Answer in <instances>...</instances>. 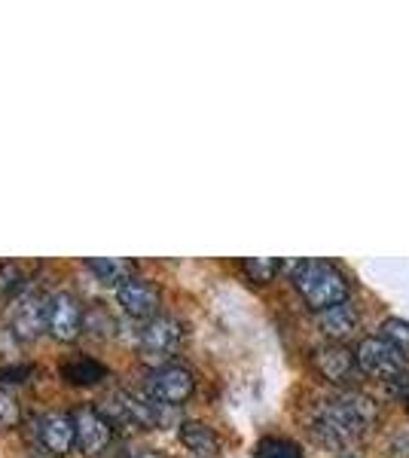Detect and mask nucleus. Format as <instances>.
<instances>
[{"label":"nucleus","instance_id":"obj_1","mask_svg":"<svg viewBox=\"0 0 409 458\" xmlns=\"http://www.w3.org/2000/svg\"><path fill=\"white\" fill-rule=\"evenodd\" d=\"M379 425V406L361 391H342L321 401L309 416V434L318 446L333 453H348L358 440Z\"/></svg>","mask_w":409,"mask_h":458},{"label":"nucleus","instance_id":"obj_2","mask_svg":"<svg viewBox=\"0 0 409 458\" xmlns=\"http://www.w3.org/2000/svg\"><path fill=\"white\" fill-rule=\"evenodd\" d=\"M294 287L306 300V306L315 309L318 315L333 306H342L348 300V293H352L348 278L330 260H302L294 269Z\"/></svg>","mask_w":409,"mask_h":458},{"label":"nucleus","instance_id":"obj_3","mask_svg":"<svg viewBox=\"0 0 409 458\" xmlns=\"http://www.w3.org/2000/svg\"><path fill=\"white\" fill-rule=\"evenodd\" d=\"M183 343V324L171 315H156L150 321L144 324L138 336V352H141V360L156 367H166L171 364V358L177 354Z\"/></svg>","mask_w":409,"mask_h":458},{"label":"nucleus","instance_id":"obj_4","mask_svg":"<svg viewBox=\"0 0 409 458\" xmlns=\"http://www.w3.org/2000/svg\"><path fill=\"white\" fill-rule=\"evenodd\" d=\"M110 412L123 422L153 431V428H166L175 419V406H166L159 401H153L150 394H138V391H120V394L110 401Z\"/></svg>","mask_w":409,"mask_h":458},{"label":"nucleus","instance_id":"obj_5","mask_svg":"<svg viewBox=\"0 0 409 458\" xmlns=\"http://www.w3.org/2000/svg\"><path fill=\"white\" fill-rule=\"evenodd\" d=\"M354 358H358V370L361 373L373 376V379L385 382V386H391V382H397L400 376H406V358L394 349L391 343H385L382 336L361 339Z\"/></svg>","mask_w":409,"mask_h":458},{"label":"nucleus","instance_id":"obj_6","mask_svg":"<svg viewBox=\"0 0 409 458\" xmlns=\"http://www.w3.org/2000/svg\"><path fill=\"white\" fill-rule=\"evenodd\" d=\"M73 425H77V449L89 458H98L114 443V419L101 412L98 406L83 403L80 410L71 412Z\"/></svg>","mask_w":409,"mask_h":458},{"label":"nucleus","instance_id":"obj_7","mask_svg":"<svg viewBox=\"0 0 409 458\" xmlns=\"http://www.w3.org/2000/svg\"><path fill=\"white\" fill-rule=\"evenodd\" d=\"M192 391H196V379H192V373L181 364L156 367V370H150V376H147V394L166 406L187 403L192 397Z\"/></svg>","mask_w":409,"mask_h":458},{"label":"nucleus","instance_id":"obj_8","mask_svg":"<svg viewBox=\"0 0 409 458\" xmlns=\"http://www.w3.org/2000/svg\"><path fill=\"white\" fill-rule=\"evenodd\" d=\"M43 330H49V297L37 291H25L13 306V334L21 343H31Z\"/></svg>","mask_w":409,"mask_h":458},{"label":"nucleus","instance_id":"obj_9","mask_svg":"<svg viewBox=\"0 0 409 458\" xmlns=\"http://www.w3.org/2000/svg\"><path fill=\"white\" fill-rule=\"evenodd\" d=\"M116 300H120L123 312L132 315V318H141V321H150V318L159 315V306H162V293L159 287L147 278H138L132 276L129 282H123L116 287Z\"/></svg>","mask_w":409,"mask_h":458},{"label":"nucleus","instance_id":"obj_10","mask_svg":"<svg viewBox=\"0 0 409 458\" xmlns=\"http://www.w3.org/2000/svg\"><path fill=\"white\" fill-rule=\"evenodd\" d=\"M83 315L86 309L80 306V300L73 293H52L49 297V334L58 343H73L83 334Z\"/></svg>","mask_w":409,"mask_h":458},{"label":"nucleus","instance_id":"obj_11","mask_svg":"<svg viewBox=\"0 0 409 458\" xmlns=\"http://www.w3.org/2000/svg\"><path fill=\"white\" fill-rule=\"evenodd\" d=\"M311 367H315V373L321 376V379L333 382V386H342V382L354 379V373H358V358L342 343H327L311 354Z\"/></svg>","mask_w":409,"mask_h":458},{"label":"nucleus","instance_id":"obj_12","mask_svg":"<svg viewBox=\"0 0 409 458\" xmlns=\"http://www.w3.org/2000/svg\"><path fill=\"white\" fill-rule=\"evenodd\" d=\"M37 440L47 449L49 455H68L77 446V425L73 416L68 412H47V416L37 422Z\"/></svg>","mask_w":409,"mask_h":458},{"label":"nucleus","instance_id":"obj_13","mask_svg":"<svg viewBox=\"0 0 409 458\" xmlns=\"http://www.w3.org/2000/svg\"><path fill=\"white\" fill-rule=\"evenodd\" d=\"M358 324H361V318L354 315V309L348 306V302L333 306V309H327V312L318 315V327H321L324 334L333 339V343L352 339L354 334H358Z\"/></svg>","mask_w":409,"mask_h":458},{"label":"nucleus","instance_id":"obj_14","mask_svg":"<svg viewBox=\"0 0 409 458\" xmlns=\"http://www.w3.org/2000/svg\"><path fill=\"white\" fill-rule=\"evenodd\" d=\"M181 443L199 458H217L220 455V437L214 434V428L205 422H183L181 425Z\"/></svg>","mask_w":409,"mask_h":458},{"label":"nucleus","instance_id":"obj_15","mask_svg":"<svg viewBox=\"0 0 409 458\" xmlns=\"http://www.w3.org/2000/svg\"><path fill=\"white\" fill-rule=\"evenodd\" d=\"M62 376L71 382V386H95L107 376V367L101 360L89 358V354H73L62 364Z\"/></svg>","mask_w":409,"mask_h":458},{"label":"nucleus","instance_id":"obj_16","mask_svg":"<svg viewBox=\"0 0 409 458\" xmlns=\"http://www.w3.org/2000/svg\"><path fill=\"white\" fill-rule=\"evenodd\" d=\"M86 269L92 272V276H98V282L116 284V287L135 276V263L116 260V257H95V260H86Z\"/></svg>","mask_w":409,"mask_h":458},{"label":"nucleus","instance_id":"obj_17","mask_svg":"<svg viewBox=\"0 0 409 458\" xmlns=\"http://www.w3.org/2000/svg\"><path fill=\"white\" fill-rule=\"evenodd\" d=\"M25 269L19 263H0V302L19 300V293L25 291Z\"/></svg>","mask_w":409,"mask_h":458},{"label":"nucleus","instance_id":"obj_18","mask_svg":"<svg viewBox=\"0 0 409 458\" xmlns=\"http://www.w3.org/2000/svg\"><path fill=\"white\" fill-rule=\"evenodd\" d=\"M242 272L251 278V282L269 284L281 272V260H275V257H248V260H242Z\"/></svg>","mask_w":409,"mask_h":458},{"label":"nucleus","instance_id":"obj_19","mask_svg":"<svg viewBox=\"0 0 409 458\" xmlns=\"http://www.w3.org/2000/svg\"><path fill=\"white\" fill-rule=\"evenodd\" d=\"M114 318H110L107 309L101 306V302H92V306H86V315H83V330H89L92 336H114Z\"/></svg>","mask_w":409,"mask_h":458},{"label":"nucleus","instance_id":"obj_20","mask_svg":"<svg viewBox=\"0 0 409 458\" xmlns=\"http://www.w3.org/2000/svg\"><path fill=\"white\" fill-rule=\"evenodd\" d=\"M257 458H302V449L285 437H263L257 443Z\"/></svg>","mask_w":409,"mask_h":458},{"label":"nucleus","instance_id":"obj_21","mask_svg":"<svg viewBox=\"0 0 409 458\" xmlns=\"http://www.w3.org/2000/svg\"><path fill=\"white\" fill-rule=\"evenodd\" d=\"M382 339L391 343L409 360V321H404V318H388L382 324Z\"/></svg>","mask_w":409,"mask_h":458},{"label":"nucleus","instance_id":"obj_22","mask_svg":"<svg viewBox=\"0 0 409 458\" xmlns=\"http://www.w3.org/2000/svg\"><path fill=\"white\" fill-rule=\"evenodd\" d=\"M21 419L19 394L10 386H0V428H16Z\"/></svg>","mask_w":409,"mask_h":458},{"label":"nucleus","instance_id":"obj_23","mask_svg":"<svg viewBox=\"0 0 409 458\" xmlns=\"http://www.w3.org/2000/svg\"><path fill=\"white\" fill-rule=\"evenodd\" d=\"M391 458H409V431H400L388 446Z\"/></svg>","mask_w":409,"mask_h":458},{"label":"nucleus","instance_id":"obj_24","mask_svg":"<svg viewBox=\"0 0 409 458\" xmlns=\"http://www.w3.org/2000/svg\"><path fill=\"white\" fill-rule=\"evenodd\" d=\"M34 367L25 364V367H10V370H0V386H6V382H21L19 376H31Z\"/></svg>","mask_w":409,"mask_h":458},{"label":"nucleus","instance_id":"obj_25","mask_svg":"<svg viewBox=\"0 0 409 458\" xmlns=\"http://www.w3.org/2000/svg\"><path fill=\"white\" fill-rule=\"evenodd\" d=\"M135 458H168V455H162V453H156V449H144V453H138Z\"/></svg>","mask_w":409,"mask_h":458},{"label":"nucleus","instance_id":"obj_26","mask_svg":"<svg viewBox=\"0 0 409 458\" xmlns=\"http://www.w3.org/2000/svg\"><path fill=\"white\" fill-rule=\"evenodd\" d=\"M28 458H52V455H47V453H31Z\"/></svg>","mask_w":409,"mask_h":458},{"label":"nucleus","instance_id":"obj_27","mask_svg":"<svg viewBox=\"0 0 409 458\" xmlns=\"http://www.w3.org/2000/svg\"><path fill=\"white\" fill-rule=\"evenodd\" d=\"M337 458H361V455H352V453H342V455H337Z\"/></svg>","mask_w":409,"mask_h":458}]
</instances>
